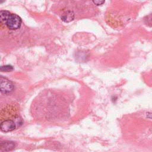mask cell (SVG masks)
<instances>
[{"instance_id": "obj_1", "label": "cell", "mask_w": 152, "mask_h": 152, "mask_svg": "<svg viewBox=\"0 0 152 152\" xmlns=\"http://www.w3.org/2000/svg\"><path fill=\"white\" fill-rule=\"evenodd\" d=\"M21 24V18L14 14H11L10 17L8 18V20L6 23L7 27L12 30L18 29Z\"/></svg>"}, {"instance_id": "obj_2", "label": "cell", "mask_w": 152, "mask_h": 152, "mask_svg": "<svg viewBox=\"0 0 152 152\" xmlns=\"http://www.w3.org/2000/svg\"><path fill=\"white\" fill-rule=\"evenodd\" d=\"M18 122L14 121L12 119H6L1 121V129L4 132H8L12 131L16 129Z\"/></svg>"}, {"instance_id": "obj_3", "label": "cell", "mask_w": 152, "mask_h": 152, "mask_svg": "<svg viewBox=\"0 0 152 152\" xmlns=\"http://www.w3.org/2000/svg\"><path fill=\"white\" fill-rule=\"evenodd\" d=\"M14 89V86L12 82L10 80L1 77L0 78V90L1 92L3 94H9L11 93Z\"/></svg>"}, {"instance_id": "obj_4", "label": "cell", "mask_w": 152, "mask_h": 152, "mask_svg": "<svg viewBox=\"0 0 152 152\" xmlns=\"http://www.w3.org/2000/svg\"><path fill=\"white\" fill-rule=\"evenodd\" d=\"M15 147V144L14 142L6 141L1 142L0 150L2 151H8L14 149Z\"/></svg>"}, {"instance_id": "obj_5", "label": "cell", "mask_w": 152, "mask_h": 152, "mask_svg": "<svg viewBox=\"0 0 152 152\" xmlns=\"http://www.w3.org/2000/svg\"><path fill=\"white\" fill-rule=\"evenodd\" d=\"M74 18V14L72 11H67L65 12L61 16V19L62 21L66 23H69L72 21Z\"/></svg>"}, {"instance_id": "obj_6", "label": "cell", "mask_w": 152, "mask_h": 152, "mask_svg": "<svg viewBox=\"0 0 152 152\" xmlns=\"http://www.w3.org/2000/svg\"><path fill=\"white\" fill-rule=\"evenodd\" d=\"M11 13L7 11H1L0 12V22L2 24H6L8 17Z\"/></svg>"}, {"instance_id": "obj_7", "label": "cell", "mask_w": 152, "mask_h": 152, "mask_svg": "<svg viewBox=\"0 0 152 152\" xmlns=\"http://www.w3.org/2000/svg\"><path fill=\"white\" fill-rule=\"evenodd\" d=\"M13 67L11 65H7L1 66V71L2 72H10L13 70Z\"/></svg>"}, {"instance_id": "obj_8", "label": "cell", "mask_w": 152, "mask_h": 152, "mask_svg": "<svg viewBox=\"0 0 152 152\" xmlns=\"http://www.w3.org/2000/svg\"><path fill=\"white\" fill-rule=\"evenodd\" d=\"M92 1H93V3L96 5H102L105 1V0H92Z\"/></svg>"}, {"instance_id": "obj_9", "label": "cell", "mask_w": 152, "mask_h": 152, "mask_svg": "<svg viewBox=\"0 0 152 152\" xmlns=\"http://www.w3.org/2000/svg\"><path fill=\"white\" fill-rule=\"evenodd\" d=\"M145 20H146L148 24L152 26V14L148 15L147 17V19H145Z\"/></svg>"}]
</instances>
